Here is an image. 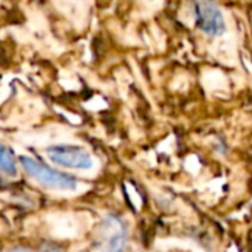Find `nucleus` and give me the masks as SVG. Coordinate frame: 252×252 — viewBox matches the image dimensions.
I'll return each mask as SVG.
<instances>
[{"label": "nucleus", "mask_w": 252, "mask_h": 252, "mask_svg": "<svg viewBox=\"0 0 252 252\" xmlns=\"http://www.w3.org/2000/svg\"><path fill=\"white\" fill-rule=\"evenodd\" d=\"M128 241V230L124 220L115 214H108L96 229L93 238L94 252H124Z\"/></svg>", "instance_id": "nucleus-1"}, {"label": "nucleus", "mask_w": 252, "mask_h": 252, "mask_svg": "<svg viewBox=\"0 0 252 252\" xmlns=\"http://www.w3.org/2000/svg\"><path fill=\"white\" fill-rule=\"evenodd\" d=\"M4 252H32V251H30V250H27V248L16 247V248H10V250H7V251H4Z\"/></svg>", "instance_id": "nucleus-6"}, {"label": "nucleus", "mask_w": 252, "mask_h": 252, "mask_svg": "<svg viewBox=\"0 0 252 252\" xmlns=\"http://www.w3.org/2000/svg\"><path fill=\"white\" fill-rule=\"evenodd\" d=\"M0 170L9 176H16V173H18L16 159H15L13 152L1 143H0Z\"/></svg>", "instance_id": "nucleus-5"}, {"label": "nucleus", "mask_w": 252, "mask_h": 252, "mask_svg": "<svg viewBox=\"0 0 252 252\" xmlns=\"http://www.w3.org/2000/svg\"><path fill=\"white\" fill-rule=\"evenodd\" d=\"M196 25L208 35L219 37L226 31L224 15L220 7L211 1H198L195 4Z\"/></svg>", "instance_id": "nucleus-4"}, {"label": "nucleus", "mask_w": 252, "mask_h": 252, "mask_svg": "<svg viewBox=\"0 0 252 252\" xmlns=\"http://www.w3.org/2000/svg\"><path fill=\"white\" fill-rule=\"evenodd\" d=\"M47 158L65 168L74 170H90L94 164L93 157L80 146L72 145H53L46 151Z\"/></svg>", "instance_id": "nucleus-3"}, {"label": "nucleus", "mask_w": 252, "mask_h": 252, "mask_svg": "<svg viewBox=\"0 0 252 252\" xmlns=\"http://www.w3.org/2000/svg\"><path fill=\"white\" fill-rule=\"evenodd\" d=\"M19 161H21L24 171L30 177H32L35 182H38L40 185H43L49 189L74 190L78 186V182L72 174L50 168L46 164H43L31 157H21Z\"/></svg>", "instance_id": "nucleus-2"}]
</instances>
